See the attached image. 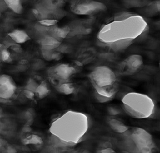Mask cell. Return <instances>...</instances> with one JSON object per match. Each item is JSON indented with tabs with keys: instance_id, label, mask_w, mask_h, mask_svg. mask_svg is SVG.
<instances>
[{
	"instance_id": "obj_40",
	"label": "cell",
	"mask_w": 160,
	"mask_h": 153,
	"mask_svg": "<svg viewBox=\"0 0 160 153\" xmlns=\"http://www.w3.org/2000/svg\"><path fill=\"white\" fill-rule=\"evenodd\" d=\"M3 146L2 142L1 139H0V149L2 148V147Z\"/></svg>"
},
{
	"instance_id": "obj_21",
	"label": "cell",
	"mask_w": 160,
	"mask_h": 153,
	"mask_svg": "<svg viewBox=\"0 0 160 153\" xmlns=\"http://www.w3.org/2000/svg\"><path fill=\"white\" fill-rule=\"evenodd\" d=\"M0 51L1 52L2 61L6 63H10L12 61L11 53L4 45L0 48Z\"/></svg>"
},
{
	"instance_id": "obj_28",
	"label": "cell",
	"mask_w": 160,
	"mask_h": 153,
	"mask_svg": "<svg viewBox=\"0 0 160 153\" xmlns=\"http://www.w3.org/2000/svg\"><path fill=\"white\" fill-rule=\"evenodd\" d=\"M23 93L26 97L30 100H32L35 96V93L30 91V90H24Z\"/></svg>"
},
{
	"instance_id": "obj_9",
	"label": "cell",
	"mask_w": 160,
	"mask_h": 153,
	"mask_svg": "<svg viewBox=\"0 0 160 153\" xmlns=\"http://www.w3.org/2000/svg\"><path fill=\"white\" fill-rule=\"evenodd\" d=\"M118 90V83L108 86L94 89V97L100 103H106L112 100Z\"/></svg>"
},
{
	"instance_id": "obj_19",
	"label": "cell",
	"mask_w": 160,
	"mask_h": 153,
	"mask_svg": "<svg viewBox=\"0 0 160 153\" xmlns=\"http://www.w3.org/2000/svg\"><path fill=\"white\" fill-rule=\"evenodd\" d=\"M42 52L44 58L47 61L58 59L60 57L59 53L55 52L54 50H48L42 49Z\"/></svg>"
},
{
	"instance_id": "obj_36",
	"label": "cell",
	"mask_w": 160,
	"mask_h": 153,
	"mask_svg": "<svg viewBox=\"0 0 160 153\" xmlns=\"http://www.w3.org/2000/svg\"><path fill=\"white\" fill-rule=\"evenodd\" d=\"M29 62L27 60H21L19 62V65H26L27 66Z\"/></svg>"
},
{
	"instance_id": "obj_34",
	"label": "cell",
	"mask_w": 160,
	"mask_h": 153,
	"mask_svg": "<svg viewBox=\"0 0 160 153\" xmlns=\"http://www.w3.org/2000/svg\"><path fill=\"white\" fill-rule=\"evenodd\" d=\"M32 13H33V15H34L36 17L40 18V14H39V12H38V10H37L36 8H34L32 9Z\"/></svg>"
},
{
	"instance_id": "obj_13",
	"label": "cell",
	"mask_w": 160,
	"mask_h": 153,
	"mask_svg": "<svg viewBox=\"0 0 160 153\" xmlns=\"http://www.w3.org/2000/svg\"><path fill=\"white\" fill-rule=\"evenodd\" d=\"M8 35L13 41L17 44H23L30 40V36L25 31L21 30H15L8 34Z\"/></svg>"
},
{
	"instance_id": "obj_27",
	"label": "cell",
	"mask_w": 160,
	"mask_h": 153,
	"mask_svg": "<svg viewBox=\"0 0 160 153\" xmlns=\"http://www.w3.org/2000/svg\"><path fill=\"white\" fill-rule=\"evenodd\" d=\"M11 48L14 52L17 53H20L23 51V49L21 46L19 44H17L16 43L13 44Z\"/></svg>"
},
{
	"instance_id": "obj_26",
	"label": "cell",
	"mask_w": 160,
	"mask_h": 153,
	"mask_svg": "<svg viewBox=\"0 0 160 153\" xmlns=\"http://www.w3.org/2000/svg\"><path fill=\"white\" fill-rule=\"evenodd\" d=\"M97 153H116L115 150L112 147L108 148H100L97 150Z\"/></svg>"
},
{
	"instance_id": "obj_35",
	"label": "cell",
	"mask_w": 160,
	"mask_h": 153,
	"mask_svg": "<svg viewBox=\"0 0 160 153\" xmlns=\"http://www.w3.org/2000/svg\"><path fill=\"white\" fill-rule=\"evenodd\" d=\"M27 66L26 65H19L18 66V69L19 71H21V72H24L26 71L28 68H27Z\"/></svg>"
},
{
	"instance_id": "obj_41",
	"label": "cell",
	"mask_w": 160,
	"mask_h": 153,
	"mask_svg": "<svg viewBox=\"0 0 160 153\" xmlns=\"http://www.w3.org/2000/svg\"><path fill=\"white\" fill-rule=\"evenodd\" d=\"M2 109L1 108H0V118L1 117L2 115Z\"/></svg>"
},
{
	"instance_id": "obj_17",
	"label": "cell",
	"mask_w": 160,
	"mask_h": 153,
	"mask_svg": "<svg viewBox=\"0 0 160 153\" xmlns=\"http://www.w3.org/2000/svg\"><path fill=\"white\" fill-rule=\"evenodd\" d=\"M50 92V89L46 81H43L41 84H39L35 94L40 99H43L47 97Z\"/></svg>"
},
{
	"instance_id": "obj_6",
	"label": "cell",
	"mask_w": 160,
	"mask_h": 153,
	"mask_svg": "<svg viewBox=\"0 0 160 153\" xmlns=\"http://www.w3.org/2000/svg\"><path fill=\"white\" fill-rule=\"evenodd\" d=\"M77 71L68 63H59L52 66L48 70V75L51 82L56 87L62 83L70 82Z\"/></svg>"
},
{
	"instance_id": "obj_2",
	"label": "cell",
	"mask_w": 160,
	"mask_h": 153,
	"mask_svg": "<svg viewBox=\"0 0 160 153\" xmlns=\"http://www.w3.org/2000/svg\"><path fill=\"white\" fill-rule=\"evenodd\" d=\"M148 29L146 21L136 15L125 20L113 21L105 24L100 29L97 37L103 44L123 39L134 40Z\"/></svg>"
},
{
	"instance_id": "obj_38",
	"label": "cell",
	"mask_w": 160,
	"mask_h": 153,
	"mask_svg": "<svg viewBox=\"0 0 160 153\" xmlns=\"http://www.w3.org/2000/svg\"><path fill=\"white\" fill-rule=\"evenodd\" d=\"M9 102H10L9 100H6V99L0 98V103H9Z\"/></svg>"
},
{
	"instance_id": "obj_4",
	"label": "cell",
	"mask_w": 160,
	"mask_h": 153,
	"mask_svg": "<svg viewBox=\"0 0 160 153\" xmlns=\"http://www.w3.org/2000/svg\"><path fill=\"white\" fill-rule=\"evenodd\" d=\"M122 103L124 112L134 118H149L154 115L156 111L153 100L143 93L129 92L123 96Z\"/></svg>"
},
{
	"instance_id": "obj_39",
	"label": "cell",
	"mask_w": 160,
	"mask_h": 153,
	"mask_svg": "<svg viewBox=\"0 0 160 153\" xmlns=\"http://www.w3.org/2000/svg\"><path fill=\"white\" fill-rule=\"evenodd\" d=\"M80 153H90V152L89 151H88V150H85L84 151H82V152H81Z\"/></svg>"
},
{
	"instance_id": "obj_20",
	"label": "cell",
	"mask_w": 160,
	"mask_h": 153,
	"mask_svg": "<svg viewBox=\"0 0 160 153\" xmlns=\"http://www.w3.org/2000/svg\"><path fill=\"white\" fill-rule=\"evenodd\" d=\"M137 14L129 11H122L117 13L114 16L113 21H121L128 19Z\"/></svg>"
},
{
	"instance_id": "obj_24",
	"label": "cell",
	"mask_w": 160,
	"mask_h": 153,
	"mask_svg": "<svg viewBox=\"0 0 160 153\" xmlns=\"http://www.w3.org/2000/svg\"><path fill=\"white\" fill-rule=\"evenodd\" d=\"M34 28L36 31L38 32L48 33L50 27H47L38 22L34 25Z\"/></svg>"
},
{
	"instance_id": "obj_14",
	"label": "cell",
	"mask_w": 160,
	"mask_h": 153,
	"mask_svg": "<svg viewBox=\"0 0 160 153\" xmlns=\"http://www.w3.org/2000/svg\"><path fill=\"white\" fill-rule=\"evenodd\" d=\"M16 90L15 83L0 84V98L9 100L12 97Z\"/></svg>"
},
{
	"instance_id": "obj_23",
	"label": "cell",
	"mask_w": 160,
	"mask_h": 153,
	"mask_svg": "<svg viewBox=\"0 0 160 153\" xmlns=\"http://www.w3.org/2000/svg\"><path fill=\"white\" fill-rule=\"evenodd\" d=\"M58 22V20L52 19H46L41 20L39 21V22H40L41 24L49 27L57 25Z\"/></svg>"
},
{
	"instance_id": "obj_29",
	"label": "cell",
	"mask_w": 160,
	"mask_h": 153,
	"mask_svg": "<svg viewBox=\"0 0 160 153\" xmlns=\"http://www.w3.org/2000/svg\"><path fill=\"white\" fill-rule=\"evenodd\" d=\"M8 8L7 4L5 2V1L0 0V11L1 12H3Z\"/></svg>"
},
{
	"instance_id": "obj_3",
	"label": "cell",
	"mask_w": 160,
	"mask_h": 153,
	"mask_svg": "<svg viewBox=\"0 0 160 153\" xmlns=\"http://www.w3.org/2000/svg\"><path fill=\"white\" fill-rule=\"evenodd\" d=\"M121 135L119 147L123 153H154L152 135L143 128H130Z\"/></svg>"
},
{
	"instance_id": "obj_18",
	"label": "cell",
	"mask_w": 160,
	"mask_h": 153,
	"mask_svg": "<svg viewBox=\"0 0 160 153\" xmlns=\"http://www.w3.org/2000/svg\"><path fill=\"white\" fill-rule=\"evenodd\" d=\"M22 142L25 145L32 144L35 145H42L44 142L42 139L36 134H30L22 140Z\"/></svg>"
},
{
	"instance_id": "obj_12",
	"label": "cell",
	"mask_w": 160,
	"mask_h": 153,
	"mask_svg": "<svg viewBox=\"0 0 160 153\" xmlns=\"http://www.w3.org/2000/svg\"><path fill=\"white\" fill-rule=\"evenodd\" d=\"M108 124L114 132L120 134H122L130 128V127L123 122L114 118H109L108 120Z\"/></svg>"
},
{
	"instance_id": "obj_22",
	"label": "cell",
	"mask_w": 160,
	"mask_h": 153,
	"mask_svg": "<svg viewBox=\"0 0 160 153\" xmlns=\"http://www.w3.org/2000/svg\"><path fill=\"white\" fill-rule=\"evenodd\" d=\"M39 84L33 78H30L25 87V90H30L35 93Z\"/></svg>"
},
{
	"instance_id": "obj_31",
	"label": "cell",
	"mask_w": 160,
	"mask_h": 153,
	"mask_svg": "<svg viewBox=\"0 0 160 153\" xmlns=\"http://www.w3.org/2000/svg\"><path fill=\"white\" fill-rule=\"evenodd\" d=\"M108 147H112V144L109 142L106 141L102 143L100 148H108Z\"/></svg>"
},
{
	"instance_id": "obj_16",
	"label": "cell",
	"mask_w": 160,
	"mask_h": 153,
	"mask_svg": "<svg viewBox=\"0 0 160 153\" xmlns=\"http://www.w3.org/2000/svg\"><path fill=\"white\" fill-rule=\"evenodd\" d=\"M7 7L18 14H22L23 11V7L22 2L19 0H5Z\"/></svg>"
},
{
	"instance_id": "obj_11",
	"label": "cell",
	"mask_w": 160,
	"mask_h": 153,
	"mask_svg": "<svg viewBox=\"0 0 160 153\" xmlns=\"http://www.w3.org/2000/svg\"><path fill=\"white\" fill-rule=\"evenodd\" d=\"M133 39H123V40H118L111 43L102 44L108 47L109 49L115 51L119 52L122 51L129 47L132 44L134 41Z\"/></svg>"
},
{
	"instance_id": "obj_32",
	"label": "cell",
	"mask_w": 160,
	"mask_h": 153,
	"mask_svg": "<svg viewBox=\"0 0 160 153\" xmlns=\"http://www.w3.org/2000/svg\"><path fill=\"white\" fill-rule=\"evenodd\" d=\"M32 131L31 128L30 126H24V128L22 129V132L24 133H27V132H30Z\"/></svg>"
},
{
	"instance_id": "obj_15",
	"label": "cell",
	"mask_w": 160,
	"mask_h": 153,
	"mask_svg": "<svg viewBox=\"0 0 160 153\" xmlns=\"http://www.w3.org/2000/svg\"><path fill=\"white\" fill-rule=\"evenodd\" d=\"M55 87L59 93L66 95L73 94L76 90L74 84L71 82V81L62 83Z\"/></svg>"
},
{
	"instance_id": "obj_1",
	"label": "cell",
	"mask_w": 160,
	"mask_h": 153,
	"mask_svg": "<svg viewBox=\"0 0 160 153\" xmlns=\"http://www.w3.org/2000/svg\"><path fill=\"white\" fill-rule=\"evenodd\" d=\"M89 128V119L86 114L69 111L53 122L51 132L52 135L72 146L81 141Z\"/></svg>"
},
{
	"instance_id": "obj_37",
	"label": "cell",
	"mask_w": 160,
	"mask_h": 153,
	"mask_svg": "<svg viewBox=\"0 0 160 153\" xmlns=\"http://www.w3.org/2000/svg\"><path fill=\"white\" fill-rule=\"evenodd\" d=\"M33 123V118H32V119H29V120L27 121V123H26V125H26V126H30V127Z\"/></svg>"
},
{
	"instance_id": "obj_8",
	"label": "cell",
	"mask_w": 160,
	"mask_h": 153,
	"mask_svg": "<svg viewBox=\"0 0 160 153\" xmlns=\"http://www.w3.org/2000/svg\"><path fill=\"white\" fill-rule=\"evenodd\" d=\"M144 65L143 57L138 54L128 56L120 63L118 72L121 75L131 76L139 72Z\"/></svg>"
},
{
	"instance_id": "obj_33",
	"label": "cell",
	"mask_w": 160,
	"mask_h": 153,
	"mask_svg": "<svg viewBox=\"0 0 160 153\" xmlns=\"http://www.w3.org/2000/svg\"><path fill=\"white\" fill-rule=\"evenodd\" d=\"M43 64V63H42V62H38L36 63V64H35V68L37 70L41 69V68H42Z\"/></svg>"
},
{
	"instance_id": "obj_30",
	"label": "cell",
	"mask_w": 160,
	"mask_h": 153,
	"mask_svg": "<svg viewBox=\"0 0 160 153\" xmlns=\"http://www.w3.org/2000/svg\"><path fill=\"white\" fill-rule=\"evenodd\" d=\"M16 149L14 146H9L6 149V153H17Z\"/></svg>"
},
{
	"instance_id": "obj_25",
	"label": "cell",
	"mask_w": 160,
	"mask_h": 153,
	"mask_svg": "<svg viewBox=\"0 0 160 153\" xmlns=\"http://www.w3.org/2000/svg\"><path fill=\"white\" fill-rule=\"evenodd\" d=\"M15 83L13 78L10 76L3 74L0 76V84H12Z\"/></svg>"
},
{
	"instance_id": "obj_10",
	"label": "cell",
	"mask_w": 160,
	"mask_h": 153,
	"mask_svg": "<svg viewBox=\"0 0 160 153\" xmlns=\"http://www.w3.org/2000/svg\"><path fill=\"white\" fill-rule=\"evenodd\" d=\"M42 49L48 50H54L60 46L61 42L53 36L47 35L39 41Z\"/></svg>"
},
{
	"instance_id": "obj_43",
	"label": "cell",
	"mask_w": 160,
	"mask_h": 153,
	"mask_svg": "<svg viewBox=\"0 0 160 153\" xmlns=\"http://www.w3.org/2000/svg\"><path fill=\"white\" fill-rule=\"evenodd\" d=\"M1 12L0 11V16H1Z\"/></svg>"
},
{
	"instance_id": "obj_7",
	"label": "cell",
	"mask_w": 160,
	"mask_h": 153,
	"mask_svg": "<svg viewBox=\"0 0 160 153\" xmlns=\"http://www.w3.org/2000/svg\"><path fill=\"white\" fill-rule=\"evenodd\" d=\"M107 7L101 2L93 1H73L71 2L70 9L75 14L92 16L105 11Z\"/></svg>"
},
{
	"instance_id": "obj_42",
	"label": "cell",
	"mask_w": 160,
	"mask_h": 153,
	"mask_svg": "<svg viewBox=\"0 0 160 153\" xmlns=\"http://www.w3.org/2000/svg\"><path fill=\"white\" fill-rule=\"evenodd\" d=\"M2 45H3V44H2L0 43V48H1L2 47Z\"/></svg>"
},
{
	"instance_id": "obj_5",
	"label": "cell",
	"mask_w": 160,
	"mask_h": 153,
	"mask_svg": "<svg viewBox=\"0 0 160 153\" xmlns=\"http://www.w3.org/2000/svg\"><path fill=\"white\" fill-rule=\"evenodd\" d=\"M88 79L94 89L112 86L118 83L115 72L105 65L95 67L89 74Z\"/></svg>"
}]
</instances>
